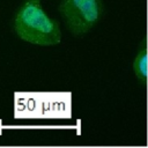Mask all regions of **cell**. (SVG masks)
I'll list each match as a JSON object with an SVG mask.
<instances>
[{
	"label": "cell",
	"instance_id": "1",
	"mask_svg": "<svg viewBox=\"0 0 148 148\" xmlns=\"http://www.w3.org/2000/svg\"><path fill=\"white\" fill-rule=\"evenodd\" d=\"M13 28L18 38L39 46H53L61 40L59 22L42 7V0H25L16 10Z\"/></svg>",
	"mask_w": 148,
	"mask_h": 148
},
{
	"label": "cell",
	"instance_id": "2",
	"mask_svg": "<svg viewBox=\"0 0 148 148\" xmlns=\"http://www.w3.org/2000/svg\"><path fill=\"white\" fill-rule=\"evenodd\" d=\"M67 29L80 36L90 31L103 17V0H61L58 6Z\"/></svg>",
	"mask_w": 148,
	"mask_h": 148
},
{
	"label": "cell",
	"instance_id": "3",
	"mask_svg": "<svg viewBox=\"0 0 148 148\" xmlns=\"http://www.w3.org/2000/svg\"><path fill=\"white\" fill-rule=\"evenodd\" d=\"M132 67H133L135 77L143 86H146L147 77H148V51H147V40L146 39L142 40V44L133 60Z\"/></svg>",
	"mask_w": 148,
	"mask_h": 148
}]
</instances>
